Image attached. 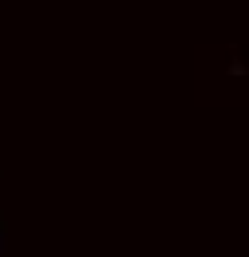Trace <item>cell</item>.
Wrapping results in <instances>:
<instances>
[{
  "label": "cell",
  "instance_id": "1",
  "mask_svg": "<svg viewBox=\"0 0 249 257\" xmlns=\"http://www.w3.org/2000/svg\"><path fill=\"white\" fill-rule=\"evenodd\" d=\"M0 257H4V233H0Z\"/></svg>",
  "mask_w": 249,
  "mask_h": 257
}]
</instances>
